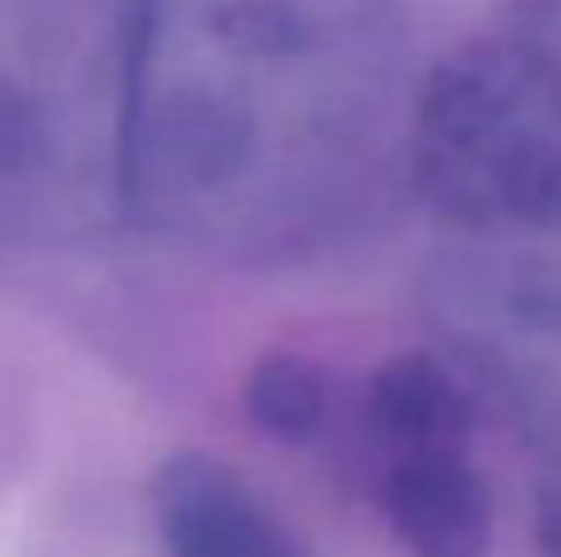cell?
<instances>
[{
    "label": "cell",
    "mask_w": 561,
    "mask_h": 557,
    "mask_svg": "<svg viewBox=\"0 0 561 557\" xmlns=\"http://www.w3.org/2000/svg\"><path fill=\"white\" fill-rule=\"evenodd\" d=\"M399 0H134L128 223L213 262L340 237L409 163Z\"/></svg>",
    "instance_id": "1"
},
{
    "label": "cell",
    "mask_w": 561,
    "mask_h": 557,
    "mask_svg": "<svg viewBox=\"0 0 561 557\" xmlns=\"http://www.w3.org/2000/svg\"><path fill=\"white\" fill-rule=\"evenodd\" d=\"M404 183L493 247L561 242V0H513L419 79Z\"/></svg>",
    "instance_id": "3"
},
{
    "label": "cell",
    "mask_w": 561,
    "mask_h": 557,
    "mask_svg": "<svg viewBox=\"0 0 561 557\" xmlns=\"http://www.w3.org/2000/svg\"><path fill=\"white\" fill-rule=\"evenodd\" d=\"M448 331L458 361L552 454H561V257L493 247L448 276Z\"/></svg>",
    "instance_id": "4"
},
{
    "label": "cell",
    "mask_w": 561,
    "mask_h": 557,
    "mask_svg": "<svg viewBox=\"0 0 561 557\" xmlns=\"http://www.w3.org/2000/svg\"><path fill=\"white\" fill-rule=\"evenodd\" d=\"M153 528L168 557H316L272 503L213 454H173L158 469Z\"/></svg>",
    "instance_id": "6"
},
{
    "label": "cell",
    "mask_w": 561,
    "mask_h": 557,
    "mask_svg": "<svg viewBox=\"0 0 561 557\" xmlns=\"http://www.w3.org/2000/svg\"><path fill=\"white\" fill-rule=\"evenodd\" d=\"M247 414L262 434L286 444H306L325 430L330 420V385L320 365L300 361V355H262L247 375Z\"/></svg>",
    "instance_id": "7"
},
{
    "label": "cell",
    "mask_w": 561,
    "mask_h": 557,
    "mask_svg": "<svg viewBox=\"0 0 561 557\" xmlns=\"http://www.w3.org/2000/svg\"><path fill=\"white\" fill-rule=\"evenodd\" d=\"M128 183L134 0H0V237H99Z\"/></svg>",
    "instance_id": "2"
},
{
    "label": "cell",
    "mask_w": 561,
    "mask_h": 557,
    "mask_svg": "<svg viewBox=\"0 0 561 557\" xmlns=\"http://www.w3.org/2000/svg\"><path fill=\"white\" fill-rule=\"evenodd\" d=\"M537 533H542V557H561V454H552V474L542 484Z\"/></svg>",
    "instance_id": "8"
},
{
    "label": "cell",
    "mask_w": 561,
    "mask_h": 557,
    "mask_svg": "<svg viewBox=\"0 0 561 557\" xmlns=\"http://www.w3.org/2000/svg\"><path fill=\"white\" fill-rule=\"evenodd\" d=\"M379 503L409 557H488L493 493L473 459V440L379 450Z\"/></svg>",
    "instance_id": "5"
}]
</instances>
